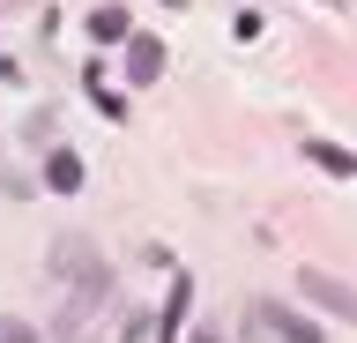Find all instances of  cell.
Here are the masks:
<instances>
[{"mask_svg":"<svg viewBox=\"0 0 357 343\" xmlns=\"http://www.w3.org/2000/svg\"><path fill=\"white\" fill-rule=\"evenodd\" d=\"M298 291L320 306V314H335V321H357V284H342V276H328V269H298Z\"/></svg>","mask_w":357,"mask_h":343,"instance_id":"1","label":"cell"},{"mask_svg":"<svg viewBox=\"0 0 357 343\" xmlns=\"http://www.w3.org/2000/svg\"><path fill=\"white\" fill-rule=\"evenodd\" d=\"M52 276L60 284H105V261H97V247H89L82 231H67L60 247H52Z\"/></svg>","mask_w":357,"mask_h":343,"instance_id":"2","label":"cell"},{"mask_svg":"<svg viewBox=\"0 0 357 343\" xmlns=\"http://www.w3.org/2000/svg\"><path fill=\"white\" fill-rule=\"evenodd\" d=\"M253 321H261L268 336H283V343H320V321H305V314H283L275 298H261V306H253Z\"/></svg>","mask_w":357,"mask_h":343,"instance_id":"3","label":"cell"},{"mask_svg":"<svg viewBox=\"0 0 357 343\" xmlns=\"http://www.w3.org/2000/svg\"><path fill=\"white\" fill-rule=\"evenodd\" d=\"M164 75V45L156 38H127V82H156Z\"/></svg>","mask_w":357,"mask_h":343,"instance_id":"4","label":"cell"},{"mask_svg":"<svg viewBox=\"0 0 357 343\" xmlns=\"http://www.w3.org/2000/svg\"><path fill=\"white\" fill-rule=\"evenodd\" d=\"M186 306H194V284H186V276H172V298H164V321H156V336H164V343L186 328Z\"/></svg>","mask_w":357,"mask_h":343,"instance_id":"5","label":"cell"},{"mask_svg":"<svg viewBox=\"0 0 357 343\" xmlns=\"http://www.w3.org/2000/svg\"><path fill=\"white\" fill-rule=\"evenodd\" d=\"M45 187H52V194H75V187H82V157H75V149H52V157H45Z\"/></svg>","mask_w":357,"mask_h":343,"instance_id":"6","label":"cell"},{"mask_svg":"<svg viewBox=\"0 0 357 343\" xmlns=\"http://www.w3.org/2000/svg\"><path fill=\"white\" fill-rule=\"evenodd\" d=\"M89 38H97V45H127V38H134L127 8H97V15H89Z\"/></svg>","mask_w":357,"mask_h":343,"instance_id":"7","label":"cell"},{"mask_svg":"<svg viewBox=\"0 0 357 343\" xmlns=\"http://www.w3.org/2000/svg\"><path fill=\"white\" fill-rule=\"evenodd\" d=\"M305 157H312V164H328V172H342V180L357 172V157H350V149H328V142H305Z\"/></svg>","mask_w":357,"mask_h":343,"instance_id":"8","label":"cell"},{"mask_svg":"<svg viewBox=\"0 0 357 343\" xmlns=\"http://www.w3.org/2000/svg\"><path fill=\"white\" fill-rule=\"evenodd\" d=\"M0 343H38V328H30V321H15V314H0Z\"/></svg>","mask_w":357,"mask_h":343,"instance_id":"9","label":"cell"},{"mask_svg":"<svg viewBox=\"0 0 357 343\" xmlns=\"http://www.w3.org/2000/svg\"><path fill=\"white\" fill-rule=\"evenodd\" d=\"M194 343H216V336H194Z\"/></svg>","mask_w":357,"mask_h":343,"instance_id":"10","label":"cell"}]
</instances>
